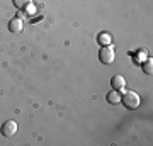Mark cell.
Listing matches in <instances>:
<instances>
[{
	"mask_svg": "<svg viewBox=\"0 0 153 146\" xmlns=\"http://www.w3.org/2000/svg\"><path fill=\"white\" fill-rule=\"evenodd\" d=\"M121 102L124 104L126 109H138L140 105V95L136 92H124L121 95Z\"/></svg>",
	"mask_w": 153,
	"mask_h": 146,
	"instance_id": "6da1fadb",
	"label": "cell"
},
{
	"mask_svg": "<svg viewBox=\"0 0 153 146\" xmlns=\"http://www.w3.org/2000/svg\"><path fill=\"white\" fill-rule=\"evenodd\" d=\"M99 60L102 61L104 65H111L112 61L116 60V54H114V49H112V46H104V48L99 51Z\"/></svg>",
	"mask_w": 153,
	"mask_h": 146,
	"instance_id": "7a4b0ae2",
	"label": "cell"
},
{
	"mask_svg": "<svg viewBox=\"0 0 153 146\" xmlns=\"http://www.w3.org/2000/svg\"><path fill=\"white\" fill-rule=\"evenodd\" d=\"M2 136H5V138H12V136L17 133V122L16 121H5L4 124H2Z\"/></svg>",
	"mask_w": 153,
	"mask_h": 146,
	"instance_id": "3957f363",
	"label": "cell"
},
{
	"mask_svg": "<svg viewBox=\"0 0 153 146\" xmlns=\"http://www.w3.org/2000/svg\"><path fill=\"white\" fill-rule=\"evenodd\" d=\"M111 85H112V88L114 90H123L126 85V80L123 75H114L112 76V80H111Z\"/></svg>",
	"mask_w": 153,
	"mask_h": 146,
	"instance_id": "277c9868",
	"label": "cell"
},
{
	"mask_svg": "<svg viewBox=\"0 0 153 146\" xmlns=\"http://www.w3.org/2000/svg\"><path fill=\"white\" fill-rule=\"evenodd\" d=\"M9 29H10V33L17 34L22 31V21L21 19H12L10 22H9Z\"/></svg>",
	"mask_w": 153,
	"mask_h": 146,
	"instance_id": "5b68a950",
	"label": "cell"
},
{
	"mask_svg": "<svg viewBox=\"0 0 153 146\" xmlns=\"http://www.w3.org/2000/svg\"><path fill=\"white\" fill-rule=\"evenodd\" d=\"M105 99H107V102H109V104H119V102H121V93H119V90H112V92H109Z\"/></svg>",
	"mask_w": 153,
	"mask_h": 146,
	"instance_id": "8992f818",
	"label": "cell"
},
{
	"mask_svg": "<svg viewBox=\"0 0 153 146\" xmlns=\"http://www.w3.org/2000/svg\"><path fill=\"white\" fill-rule=\"evenodd\" d=\"M29 4H31V0H14V5H16V9H19V10L27 9Z\"/></svg>",
	"mask_w": 153,
	"mask_h": 146,
	"instance_id": "52a82bcc",
	"label": "cell"
},
{
	"mask_svg": "<svg viewBox=\"0 0 153 146\" xmlns=\"http://www.w3.org/2000/svg\"><path fill=\"white\" fill-rule=\"evenodd\" d=\"M152 66H153V60H152V58H148L146 63L143 65V71H145V73H152V71H153Z\"/></svg>",
	"mask_w": 153,
	"mask_h": 146,
	"instance_id": "ba28073f",
	"label": "cell"
},
{
	"mask_svg": "<svg viewBox=\"0 0 153 146\" xmlns=\"http://www.w3.org/2000/svg\"><path fill=\"white\" fill-rule=\"evenodd\" d=\"M99 39H100V43L105 44V46H109L111 44V36H107V34H100V38Z\"/></svg>",
	"mask_w": 153,
	"mask_h": 146,
	"instance_id": "9c48e42d",
	"label": "cell"
}]
</instances>
